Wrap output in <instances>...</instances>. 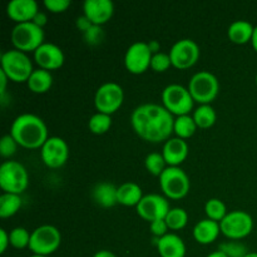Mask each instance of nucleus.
<instances>
[{
    "label": "nucleus",
    "instance_id": "nucleus-1",
    "mask_svg": "<svg viewBox=\"0 0 257 257\" xmlns=\"http://www.w3.org/2000/svg\"><path fill=\"white\" fill-rule=\"evenodd\" d=\"M131 124L142 140L161 143L171 138L175 118L163 105L145 103L135 108L131 114Z\"/></svg>",
    "mask_w": 257,
    "mask_h": 257
},
{
    "label": "nucleus",
    "instance_id": "nucleus-2",
    "mask_svg": "<svg viewBox=\"0 0 257 257\" xmlns=\"http://www.w3.org/2000/svg\"><path fill=\"white\" fill-rule=\"evenodd\" d=\"M10 135L17 143L28 150L42 148L47 142L48 127L44 120L37 114L23 113L13 120Z\"/></svg>",
    "mask_w": 257,
    "mask_h": 257
},
{
    "label": "nucleus",
    "instance_id": "nucleus-3",
    "mask_svg": "<svg viewBox=\"0 0 257 257\" xmlns=\"http://www.w3.org/2000/svg\"><path fill=\"white\" fill-rule=\"evenodd\" d=\"M2 70L8 75L9 80L15 83H27L30 78L33 69V63L27 53L12 49L3 53Z\"/></svg>",
    "mask_w": 257,
    "mask_h": 257
},
{
    "label": "nucleus",
    "instance_id": "nucleus-4",
    "mask_svg": "<svg viewBox=\"0 0 257 257\" xmlns=\"http://www.w3.org/2000/svg\"><path fill=\"white\" fill-rule=\"evenodd\" d=\"M29 185V175L22 163L17 161H5L0 166V187L5 193L20 195Z\"/></svg>",
    "mask_w": 257,
    "mask_h": 257
},
{
    "label": "nucleus",
    "instance_id": "nucleus-5",
    "mask_svg": "<svg viewBox=\"0 0 257 257\" xmlns=\"http://www.w3.org/2000/svg\"><path fill=\"white\" fill-rule=\"evenodd\" d=\"M188 90L195 102L200 104H210L218 95L220 83L215 74L207 70H201L192 75L188 83Z\"/></svg>",
    "mask_w": 257,
    "mask_h": 257
},
{
    "label": "nucleus",
    "instance_id": "nucleus-6",
    "mask_svg": "<svg viewBox=\"0 0 257 257\" xmlns=\"http://www.w3.org/2000/svg\"><path fill=\"white\" fill-rule=\"evenodd\" d=\"M162 103L163 107L173 115H186L190 114L193 109V100L188 88L183 85L172 83L168 84L162 92Z\"/></svg>",
    "mask_w": 257,
    "mask_h": 257
},
{
    "label": "nucleus",
    "instance_id": "nucleus-7",
    "mask_svg": "<svg viewBox=\"0 0 257 257\" xmlns=\"http://www.w3.org/2000/svg\"><path fill=\"white\" fill-rule=\"evenodd\" d=\"M44 30L33 22L20 23L12 30V43L14 49L20 52H35L44 44Z\"/></svg>",
    "mask_w": 257,
    "mask_h": 257
},
{
    "label": "nucleus",
    "instance_id": "nucleus-8",
    "mask_svg": "<svg viewBox=\"0 0 257 257\" xmlns=\"http://www.w3.org/2000/svg\"><path fill=\"white\" fill-rule=\"evenodd\" d=\"M62 235L55 226L42 225L35 228L30 236L29 250L33 255L49 256L59 248Z\"/></svg>",
    "mask_w": 257,
    "mask_h": 257
},
{
    "label": "nucleus",
    "instance_id": "nucleus-9",
    "mask_svg": "<svg viewBox=\"0 0 257 257\" xmlns=\"http://www.w3.org/2000/svg\"><path fill=\"white\" fill-rule=\"evenodd\" d=\"M160 186L166 197L181 200L190 192L191 182L187 173L180 167H167L160 176Z\"/></svg>",
    "mask_w": 257,
    "mask_h": 257
},
{
    "label": "nucleus",
    "instance_id": "nucleus-10",
    "mask_svg": "<svg viewBox=\"0 0 257 257\" xmlns=\"http://www.w3.org/2000/svg\"><path fill=\"white\" fill-rule=\"evenodd\" d=\"M221 233L228 240L240 241L247 237L253 230V220L246 211L235 210L226 215L220 222Z\"/></svg>",
    "mask_w": 257,
    "mask_h": 257
},
{
    "label": "nucleus",
    "instance_id": "nucleus-11",
    "mask_svg": "<svg viewBox=\"0 0 257 257\" xmlns=\"http://www.w3.org/2000/svg\"><path fill=\"white\" fill-rule=\"evenodd\" d=\"M124 92L118 83L107 82L100 85L94 95V105L99 113L112 115L123 104Z\"/></svg>",
    "mask_w": 257,
    "mask_h": 257
},
{
    "label": "nucleus",
    "instance_id": "nucleus-12",
    "mask_svg": "<svg viewBox=\"0 0 257 257\" xmlns=\"http://www.w3.org/2000/svg\"><path fill=\"white\" fill-rule=\"evenodd\" d=\"M168 54L171 57L172 67L185 70L192 68L198 62L201 50L195 40L186 38V39L177 40L172 45Z\"/></svg>",
    "mask_w": 257,
    "mask_h": 257
},
{
    "label": "nucleus",
    "instance_id": "nucleus-13",
    "mask_svg": "<svg viewBox=\"0 0 257 257\" xmlns=\"http://www.w3.org/2000/svg\"><path fill=\"white\" fill-rule=\"evenodd\" d=\"M170 210L171 207L167 198L157 193L143 196L141 202L136 207L137 215L150 223L157 220H165Z\"/></svg>",
    "mask_w": 257,
    "mask_h": 257
},
{
    "label": "nucleus",
    "instance_id": "nucleus-14",
    "mask_svg": "<svg viewBox=\"0 0 257 257\" xmlns=\"http://www.w3.org/2000/svg\"><path fill=\"white\" fill-rule=\"evenodd\" d=\"M153 53L151 52L148 43L136 42L130 45L124 55L125 69L132 74H142L151 68Z\"/></svg>",
    "mask_w": 257,
    "mask_h": 257
},
{
    "label": "nucleus",
    "instance_id": "nucleus-15",
    "mask_svg": "<svg viewBox=\"0 0 257 257\" xmlns=\"http://www.w3.org/2000/svg\"><path fill=\"white\" fill-rule=\"evenodd\" d=\"M44 165L49 168H59L67 163L69 157L68 143L60 137H49L40 148Z\"/></svg>",
    "mask_w": 257,
    "mask_h": 257
},
{
    "label": "nucleus",
    "instance_id": "nucleus-16",
    "mask_svg": "<svg viewBox=\"0 0 257 257\" xmlns=\"http://www.w3.org/2000/svg\"><path fill=\"white\" fill-rule=\"evenodd\" d=\"M34 60L39 68L45 70H57L64 64V53L53 43H44L34 52Z\"/></svg>",
    "mask_w": 257,
    "mask_h": 257
},
{
    "label": "nucleus",
    "instance_id": "nucleus-17",
    "mask_svg": "<svg viewBox=\"0 0 257 257\" xmlns=\"http://www.w3.org/2000/svg\"><path fill=\"white\" fill-rule=\"evenodd\" d=\"M83 12L93 25H99L109 22L114 14V4L110 0H85Z\"/></svg>",
    "mask_w": 257,
    "mask_h": 257
},
{
    "label": "nucleus",
    "instance_id": "nucleus-18",
    "mask_svg": "<svg viewBox=\"0 0 257 257\" xmlns=\"http://www.w3.org/2000/svg\"><path fill=\"white\" fill-rule=\"evenodd\" d=\"M39 13V7L35 0H12L7 5V14L17 24L33 22Z\"/></svg>",
    "mask_w": 257,
    "mask_h": 257
},
{
    "label": "nucleus",
    "instance_id": "nucleus-19",
    "mask_svg": "<svg viewBox=\"0 0 257 257\" xmlns=\"http://www.w3.org/2000/svg\"><path fill=\"white\" fill-rule=\"evenodd\" d=\"M162 156L168 167H178L188 156V145L182 138H170L163 145Z\"/></svg>",
    "mask_w": 257,
    "mask_h": 257
},
{
    "label": "nucleus",
    "instance_id": "nucleus-20",
    "mask_svg": "<svg viewBox=\"0 0 257 257\" xmlns=\"http://www.w3.org/2000/svg\"><path fill=\"white\" fill-rule=\"evenodd\" d=\"M155 245L161 257H185L187 251L185 241L176 233L155 237Z\"/></svg>",
    "mask_w": 257,
    "mask_h": 257
},
{
    "label": "nucleus",
    "instance_id": "nucleus-21",
    "mask_svg": "<svg viewBox=\"0 0 257 257\" xmlns=\"http://www.w3.org/2000/svg\"><path fill=\"white\" fill-rule=\"evenodd\" d=\"M221 233L220 222L205 218V220L198 221L193 227V238L196 242L201 245H210L213 241L217 240L218 235Z\"/></svg>",
    "mask_w": 257,
    "mask_h": 257
},
{
    "label": "nucleus",
    "instance_id": "nucleus-22",
    "mask_svg": "<svg viewBox=\"0 0 257 257\" xmlns=\"http://www.w3.org/2000/svg\"><path fill=\"white\" fill-rule=\"evenodd\" d=\"M118 187H115L113 183L100 182L94 186L92 191V197L98 206L104 208L113 207L118 203L117 197Z\"/></svg>",
    "mask_w": 257,
    "mask_h": 257
},
{
    "label": "nucleus",
    "instance_id": "nucleus-23",
    "mask_svg": "<svg viewBox=\"0 0 257 257\" xmlns=\"http://www.w3.org/2000/svg\"><path fill=\"white\" fill-rule=\"evenodd\" d=\"M255 27L247 20H235L227 29V37L235 44H246L251 42Z\"/></svg>",
    "mask_w": 257,
    "mask_h": 257
},
{
    "label": "nucleus",
    "instance_id": "nucleus-24",
    "mask_svg": "<svg viewBox=\"0 0 257 257\" xmlns=\"http://www.w3.org/2000/svg\"><path fill=\"white\" fill-rule=\"evenodd\" d=\"M117 197L119 205L127 206V207H131V206L137 207V205L143 198V191L137 183L125 182L118 187Z\"/></svg>",
    "mask_w": 257,
    "mask_h": 257
},
{
    "label": "nucleus",
    "instance_id": "nucleus-25",
    "mask_svg": "<svg viewBox=\"0 0 257 257\" xmlns=\"http://www.w3.org/2000/svg\"><path fill=\"white\" fill-rule=\"evenodd\" d=\"M27 84L28 88H29L33 93H37V94L47 93L53 85L52 73H50L49 70L42 69V68L34 69V72L32 73L30 78L28 79Z\"/></svg>",
    "mask_w": 257,
    "mask_h": 257
},
{
    "label": "nucleus",
    "instance_id": "nucleus-26",
    "mask_svg": "<svg viewBox=\"0 0 257 257\" xmlns=\"http://www.w3.org/2000/svg\"><path fill=\"white\" fill-rule=\"evenodd\" d=\"M192 117L197 127L202 128V130L211 128L216 123V119H217L216 110L213 109L211 104H201L200 107L196 108Z\"/></svg>",
    "mask_w": 257,
    "mask_h": 257
},
{
    "label": "nucleus",
    "instance_id": "nucleus-27",
    "mask_svg": "<svg viewBox=\"0 0 257 257\" xmlns=\"http://www.w3.org/2000/svg\"><path fill=\"white\" fill-rule=\"evenodd\" d=\"M197 124H196L195 119L192 115L186 114L180 115V117L175 118V124H173V132L176 133L178 138L182 140H187V138L192 137L197 130Z\"/></svg>",
    "mask_w": 257,
    "mask_h": 257
},
{
    "label": "nucleus",
    "instance_id": "nucleus-28",
    "mask_svg": "<svg viewBox=\"0 0 257 257\" xmlns=\"http://www.w3.org/2000/svg\"><path fill=\"white\" fill-rule=\"evenodd\" d=\"M22 197L14 193H3L0 196V217L8 218L14 216L22 207Z\"/></svg>",
    "mask_w": 257,
    "mask_h": 257
},
{
    "label": "nucleus",
    "instance_id": "nucleus-29",
    "mask_svg": "<svg viewBox=\"0 0 257 257\" xmlns=\"http://www.w3.org/2000/svg\"><path fill=\"white\" fill-rule=\"evenodd\" d=\"M165 220L170 230L180 231L185 228L186 225L188 223V213L187 211L181 207L171 208Z\"/></svg>",
    "mask_w": 257,
    "mask_h": 257
},
{
    "label": "nucleus",
    "instance_id": "nucleus-30",
    "mask_svg": "<svg viewBox=\"0 0 257 257\" xmlns=\"http://www.w3.org/2000/svg\"><path fill=\"white\" fill-rule=\"evenodd\" d=\"M112 127V117L109 114L97 112L88 120V128L94 135H104Z\"/></svg>",
    "mask_w": 257,
    "mask_h": 257
},
{
    "label": "nucleus",
    "instance_id": "nucleus-31",
    "mask_svg": "<svg viewBox=\"0 0 257 257\" xmlns=\"http://www.w3.org/2000/svg\"><path fill=\"white\" fill-rule=\"evenodd\" d=\"M205 212L207 215V218L216 221V222H221L228 213L223 201L218 200V198H210L206 202Z\"/></svg>",
    "mask_w": 257,
    "mask_h": 257
},
{
    "label": "nucleus",
    "instance_id": "nucleus-32",
    "mask_svg": "<svg viewBox=\"0 0 257 257\" xmlns=\"http://www.w3.org/2000/svg\"><path fill=\"white\" fill-rule=\"evenodd\" d=\"M166 161L163 158L162 153L158 152H152L150 155H147L145 160V166L146 170L151 173V175L156 176V177H160L163 173V171L166 170Z\"/></svg>",
    "mask_w": 257,
    "mask_h": 257
},
{
    "label": "nucleus",
    "instance_id": "nucleus-33",
    "mask_svg": "<svg viewBox=\"0 0 257 257\" xmlns=\"http://www.w3.org/2000/svg\"><path fill=\"white\" fill-rule=\"evenodd\" d=\"M30 236L32 233L24 227H15L9 232L10 246H13L17 250H23L25 247H29Z\"/></svg>",
    "mask_w": 257,
    "mask_h": 257
},
{
    "label": "nucleus",
    "instance_id": "nucleus-34",
    "mask_svg": "<svg viewBox=\"0 0 257 257\" xmlns=\"http://www.w3.org/2000/svg\"><path fill=\"white\" fill-rule=\"evenodd\" d=\"M218 251L225 253L227 257H245L248 253L247 247L241 241L235 240L222 242L218 246Z\"/></svg>",
    "mask_w": 257,
    "mask_h": 257
},
{
    "label": "nucleus",
    "instance_id": "nucleus-35",
    "mask_svg": "<svg viewBox=\"0 0 257 257\" xmlns=\"http://www.w3.org/2000/svg\"><path fill=\"white\" fill-rule=\"evenodd\" d=\"M171 65H172V62H171V57L168 53L160 52L157 54H153L152 60H151V68H152L153 72H167Z\"/></svg>",
    "mask_w": 257,
    "mask_h": 257
},
{
    "label": "nucleus",
    "instance_id": "nucleus-36",
    "mask_svg": "<svg viewBox=\"0 0 257 257\" xmlns=\"http://www.w3.org/2000/svg\"><path fill=\"white\" fill-rule=\"evenodd\" d=\"M18 143L17 141L13 138V136L10 135H5L4 137L2 138L0 141V155L3 156L4 158H9L12 157L13 155H15L18 148Z\"/></svg>",
    "mask_w": 257,
    "mask_h": 257
},
{
    "label": "nucleus",
    "instance_id": "nucleus-37",
    "mask_svg": "<svg viewBox=\"0 0 257 257\" xmlns=\"http://www.w3.org/2000/svg\"><path fill=\"white\" fill-rule=\"evenodd\" d=\"M83 35H84L85 43L89 45H98L104 39V32L99 25H92Z\"/></svg>",
    "mask_w": 257,
    "mask_h": 257
},
{
    "label": "nucleus",
    "instance_id": "nucleus-38",
    "mask_svg": "<svg viewBox=\"0 0 257 257\" xmlns=\"http://www.w3.org/2000/svg\"><path fill=\"white\" fill-rule=\"evenodd\" d=\"M44 7L50 13H64L70 7V0H45Z\"/></svg>",
    "mask_w": 257,
    "mask_h": 257
},
{
    "label": "nucleus",
    "instance_id": "nucleus-39",
    "mask_svg": "<svg viewBox=\"0 0 257 257\" xmlns=\"http://www.w3.org/2000/svg\"><path fill=\"white\" fill-rule=\"evenodd\" d=\"M168 226L166 220H157L150 223V231L155 237H163L168 233Z\"/></svg>",
    "mask_w": 257,
    "mask_h": 257
},
{
    "label": "nucleus",
    "instance_id": "nucleus-40",
    "mask_svg": "<svg viewBox=\"0 0 257 257\" xmlns=\"http://www.w3.org/2000/svg\"><path fill=\"white\" fill-rule=\"evenodd\" d=\"M92 25H93L92 22H90V20L88 19L84 14L80 15V17H78L77 20H75V27H77V29L79 30V32H82L83 34H84V33L87 32V30L89 29Z\"/></svg>",
    "mask_w": 257,
    "mask_h": 257
},
{
    "label": "nucleus",
    "instance_id": "nucleus-41",
    "mask_svg": "<svg viewBox=\"0 0 257 257\" xmlns=\"http://www.w3.org/2000/svg\"><path fill=\"white\" fill-rule=\"evenodd\" d=\"M9 246H10L9 233L7 232V230L2 228V230H0V252L4 253Z\"/></svg>",
    "mask_w": 257,
    "mask_h": 257
},
{
    "label": "nucleus",
    "instance_id": "nucleus-42",
    "mask_svg": "<svg viewBox=\"0 0 257 257\" xmlns=\"http://www.w3.org/2000/svg\"><path fill=\"white\" fill-rule=\"evenodd\" d=\"M8 82H9V78L8 75L0 69V97H4L5 93H7V85Z\"/></svg>",
    "mask_w": 257,
    "mask_h": 257
},
{
    "label": "nucleus",
    "instance_id": "nucleus-43",
    "mask_svg": "<svg viewBox=\"0 0 257 257\" xmlns=\"http://www.w3.org/2000/svg\"><path fill=\"white\" fill-rule=\"evenodd\" d=\"M33 23H34V24H37L38 27L43 28L48 23L47 14H45V13H43V12H39L37 15H35L34 19H33Z\"/></svg>",
    "mask_w": 257,
    "mask_h": 257
},
{
    "label": "nucleus",
    "instance_id": "nucleus-44",
    "mask_svg": "<svg viewBox=\"0 0 257 257\" xmlns=\"http://www.w3.org/2000/svg\"><path fill=\"white\" fill-rule=\"evenodd\" d=\"M148 47H150L151 52H152L153 54H157V53H160L161 50V44L157 42V40H151V42L148 43Z\"/></svg>",
    "mask_w": 257,
    "mask_h": 257
},
{
    "label": "nucleus",
    "instance_id": "nucleus-45",
    "mask_svg": "<svg viewBox=\"0 0 257 257\" xmlns=\"http://www.w3.org/2000/svg\"><path fill=\"white\" fill-rule=\"evenodd\" d=\"M93 257H117V256L108 250H100V251H97V252L93 255Z\"/></svg>",
    "mask_w": 257,
    "mask_h": 257
},
{
    "label": "nucleus",
    "instance_id": "nucleus-46",
    "mask_svg": "<svg viewBox=\"0 0 257 257\" xmlns=\"http://www.w3.org/2000/svg\"><path fill=\"white\" fill-rule=\"evenodd\" d=\"M251 44H252L253 49L257 53V25L255 27V30H253V35H252V39H251Z\"/></svg>",
    "mask_w": 257,
    "mask_h": 257
},
{
    "label": "nucleus",
    "instance_id": "nucleus-47",
    "mask_svg": "<svg viewBox=\"0 0 257 257\" xmlns=\"http://www.w3.org/2000/svg\"><path fill=\"white\" fill-rule=\"evenodd\" d=\"M207 257H227L225 255V253H222L221 251H213V252H211L210 255H207Z\"/></svg>",
    "mask_w": 257,
    "mask_h": 257
},
{
    "label": "nucleus",
    "instance_id": "nucleus-48",
    "mask_svg": "<svg viewBox=\"0 0 257 257\" xmlns=\"http://www.w3.org/2000/svg\"><path fill=\"white\" fill-rule=\"evenodd\" d=\"M245 257H257V252H248Z\"/></svg>",
    "mask_w": 257,
    "mask_h": 257
},
{
    "label": "nucleus",
    "instance_id": "nucleus-49",
    "mask_svg": "<svg viewBox=\"0 0 257 257\" xmlns=\"http://www.w3.org/2000/svg\"><path fill=\"white\" fill-rule=\"evenodd\" d=\"M30 257H49V256H40V255H32Z\"/></svg>",
    "mask_w": 257,
    "mask_h": 257
},
{
    "label": "nucleus",
    "instance_id": "nucleus-50",
    "mask_svg": "<svg viewBox=\"0 0 257 257\" xmlns=\"http://www.w3.org/2000/svg\"><path fill=\"white\" fill-rule=\"evenodd\" d=\"M255 80H256V85H257V73H256V78H255Z\"/></svg>",
    "mask_w": 257,
    "mask_h": 257
}]
</instances>
